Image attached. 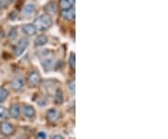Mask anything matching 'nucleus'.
<instances>
[{
    "instance_id": "5701e85b",
    "label": "nucleus",
    "mask_w": 168,
    "mask_h": 139,
    "mask_svg": "<svg viewBox=\"0 0 168 139\" xmlns=\"http://www.w3.org/2000/svg\"><path fill=\"white\" fill-rule=\"evenodd\" d=\"M10 1H15V0H10Z\"/></svg>"
},
{
    "instance_id": "f8f14e48",
    "label": "nucleus",
    "mask_w": 168,
    "mask_h": 139,
    "mask_svg": "<svg viewBox=\"0 0 168 139\" xmlns=\"http://www.w3.org/2000/svg\"><path fill=\"white\" fill-rule=\"evenodd\" d=\"M35 9H36L35 5H33V4H28V5H26V6L24 8L23 13H24L25 16H27L28 17V16H30V15H32V14L34 13Z\"/></svg>"
},
{
    "instance_id": "20e7f679",
    "label": "nucleus",
    "mask_w": 168,
    "mask_h": 139,
    "mask_svg": "<svg viewBox=\"0 0 168 139\" xmlns=\"http://www.w3.org/2000/svg\"><path fill=\"white\" fill-rule=\"evenodd\" d=\"M27 39H26V38H22V39L18 42V44H17V46H16V48H15V55H21V54L25 51V49L27 48Z\"/></svg>"
},
{
    "instance_id": "6e6552de",
    "label": "nucleus",
    "mask_w": 168,
    "mask_h": 139,
    "mask_svg": "<svg viewBox=\"0 0 168 139\" xmlns=\"http://www.w3.org/2000/svg\"><path fill=\"white\" fill-rule=\"evenodd\" d=\"M20 112H21V109H20L19 105L14 104V105H12V106L10 107L9 113H10V116H11L13 119H17V118H19V116H20Z\"/></svg>"
},
{
    "instance_id": "1a4fd4ad",
    "label": "nucleus",
    "mask_w": 168,
    "mask_h": 139,
    "mask_svg": "<svg viewBox=\"0 0 168 139\" xmlns=\"http://www.w3.org/2000/svg\"><path fill=\"white\" fill-rule=\"evenodd\" d=\"M47 118H48V120H49L50 121L54 122V121H56V120L59 119V113H58V111H57L56 109L52 108V109H50V110L48 111Z\"/></svg>"
},
{
    "instance_id": "7ed1b4c3",
    "label": "nucleus",
    "mask_w": 168,
    "mask_h": 139,
    "mask_svg": "<svg viewBox=\"0 0 168 139\" xmlns=\"http://www.w3.org/2000/svg\"><path fill=\"white\" fill-rule=\"evenodd\" d=\"M40 82V76L36 71L31 72L28 77V84L30 87H36Z\"/></svg>"
},
{
    "instance_id": "423d86ee",
    "label": "nucleus",
    "mask_w": 168,
    "mask_h": 139,
    "mask_svg": "<svg viewBox=\"0 0 168 139\" xmlns=\"http://www.w3.org/2000/svg\"><path fill=\"white\" fill-rule=\"evenodd\" d=\"M24 84H25V81L23 79L21 78H18V79H14L11 82V87L14 91H21L24 87Z\"/></svg>"
},
{
    "instance_id": "9d476101",
    "label": "nucleus",
    "mask_w": 168,
    "mask_h": 139,
    "mask_svg": "<svg viewBox=\"0 0 168 139\" xmlns=\"http://www.w3.org/2000/svg\"><path fill=\"white\" fill-rule=\"evenodd\" d=\"M45 10L46 12L48 13L47 15H55L56 12H57V8H56L55 4L53 3V2H50L46 7H45Z\"/></svg>"
},
{
    "instance_id": "4468645a",
    "label": "nucleus",
    "mask_w": 168,
    "mask_h": 139,
    "mask_svg": "<svg viewBox=\"0 0 168 139\" xmlns=\"http://www.w3.org/2000/svg\"><path fill=\"white\" fill-rule=\"evenodd\" d=\"M47 42H48V38H47V36H44V35L38 36L35 39V44H36V46H43V45H45Z\"/></svg>"
},
{
    "instance_id": "dca6fc26",
    "label": "nucleus",
    "mask_w": 168,
    "mask_h": 139,
    "mask_svg": "<svg viewBox=\"0 0 168 139\" xmlns=\"http://www.w3.org/2000/svg\"><path fill=\"white\" fill-rule=\"evenodd\" d=\"M8 116V110L6 108L0 106V119H6Z\"/></svg>"
},
{
    "instance_id": "9b49d317",
    "label": "nucleus",
    "mask_w": 168,
    "mask_h": 139,
    "mask_svg": "<svg viewBox=\"0 0 168 139\" xmlns=\"http://www.w3.org/2000/svg\"><path fill=\"white\" fill-rule=\"evenodd\" d=\"M23 32L27 36H33V35L36 34V29L35 28L33 25H25L23 26Z\"/></svg>"
},
{
    "instance_id": "412c9836",
    "label": "nucleus",
    "mask_w": 168,
    "mask_h": 139,
    "mask_svg": "<svg viewBox=\"0 0 168 139\" xmlns=\"http://www.w3.org/2000/svg\"><path fill=\"white\" fill-rule=\"evenodd\" d=\"M38 136H40L42 139H45V135H44L43 133H39V134H38Z\"/></svg>"
},
{
    "instance_id": "0eeeda50",
    "label": "nucleus",
    "mask_w": 168,
    "mask_h": 139,
    "mask_svg": "<svg viewBox=\"0 0 168 139\" xmlns=\"http://www.w3.org/2000/svg\"><path fill=\"white\" fill-rule=\"evenodd\" d=\"M75 5V0H60V7L64 9H68L73 8Z\"/></svg>"
},
{
    "instance_id": "6ab92c4d",
    "label": "nucleus",
    "mask_w": 168,
    "mask_h": 139,
    "mask_svg": "<svg viewBox=\"0 0 168 139\" xmlns=\"http://www.w3.org/2000/svg\"><path fill=\"white\" fill-rule=\"evenodd\" d=\"M68 88L70 89V91L72 92H75V81H72L70 83L68 84Z\"/></svg>"
},
{
    "instance_id": "a211bd4d",
    "label": "nucleus",
    "mask_w": 168,
    "mask_h": 139,
    "mask_svg": "<svg viewBox=\"0 0 168 139\" xmlns=\"http://www.w3.org/2000/svg\"><path fill=\"white\" fill-rule=\"evenodd\" d=\"M55 100L57 104H61L63 102V93L61 91H58L55 95Z\"/></svg>"
},
{
    "instance_id": "4be33fe9",
    "label": "nucleus",
    "mask_w": 168,
    "mask_h": 139,
    "mask_svg": "<svg viewBox=\"0 0 168 139\" xmlns=\"http://www.w3.org/2000/svg\"><path fill=\"white\" fill-rule=\"evenodd\" d=\"M53 139H64V137L62 136H55Z\"/></svg>"
},
{
    "instance_id": "f257e3e1",
    "label": "nucleus",
    "mask_w": 168,
    "mask_h": 139,
    "mask_svg": "<svg viewBox=\"0 0 168 139\" xmlns=\"http://www.w3.org/2000/svg\"><path fill=\"white\" fill-rule=\"evenodd\" d=\"M52 25H53L52 18L47 14L40 15V16L36 17L34 21V24H33L36 30H39V31L47 30L48 28L52 26Z\"/></svg>"
},
{
    "instance_id": "f3484780",
    "label": "nucleus",
    "mask_w": 168,
    "mask_h": 139,
    "mask_svg": "<svg viewBox=\"0 0 168 139\" xmlns=\"http://www.w3.org/2000/svg\"><path fill=\"white\" fill-rule=\"evenodd\" d=\"M68 63H69V64H70V66H71V68H75V53H71L70 54V57H69V59H68Z\"/></svg>"
},
{
    "instance_id": "ddd939ff",
    "label": "nucleus",
    "mask_w": 168,
    "mask_h": 139,
    "mask_svg": "<svg viewBox=\"0 0 168 139\" xmlns=\"http://www.w3.org/2000/svg\"><path fill=\"white\" fill-rule=\"evenodd\" d=\"M24 114L28 118H32V117H34L36 115V110L32 106L26 105L24 108Z\"/></svg>"
},
{
    "instance_id": "39448f33",
    "label": "nucleus",
    "mask_w": 168,
    "mask_h": 139,
    "mask_svg": "<svg viewBox=\"0 0 168 139\" xmlns=\"http://www.w3.org/2000/svg\"><path fill=\"white\" fill-rule=\"evenodd\" d=\"M75 8H68V9H64L62 11V16L63 18H64L65 20L67 21H73L75 19Z\"/></svg>"
},
{
    "instance_id": "f03ea898",
    "label": "nucleus",
    "mask_w": 168,
    "mask_h": 139,
    "mask_svg": "<svg viewBox=\"0 0 168 139\" xmlns=\"http://www.w3.org/2000/svg\"><path fill=\"white\" fill-rule=\"evenodd\" d=\"M0 133L6 136H9L14 133L13 126L8 122H3L0 125Z\"/></svg>"
},
{
    "instance_id": "aec40b11",
    "label": "nucleus",
    "mask_w": 168,
    "mask_h": 139,
    "mask_svg": "<svg viewBox=\"0 0 168 139\" xmlns=\"http://www.w3.org/2000/svg\"><path fill=\"white\" fill-rule=\"evenodd\" d=\"M8 3V0H0V5L1 6H6Z\"/></svg>"
},
{
    "instance_id": "2eb2a0df",
    "label": "nucleus",
    "mask_w": 168,
    "mask_h": 139,
    "mask_svg": "<svg viewBox=\"0 0 168 139\" xmlns=\"http://www.w3.org/2000/svg\"><path fill=\"white\" fill-rule=\"evenodd\" d=\"M8 94V91L6 89H4V88L0 89V103L4 102L7 99Z\"/></svg>"
}]
</instances>
